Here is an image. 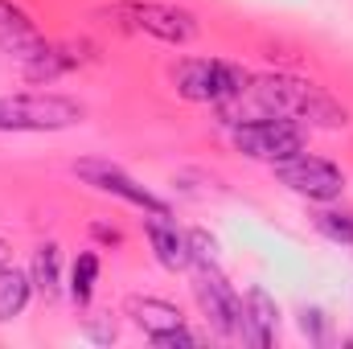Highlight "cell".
Wrapping results in <instances>:
<instances>
[{
  "mask_svg": "<svg viewBox=\"0 0 353 349\" xmlns=\"http://www.w3.org/2000/svg\"><path fill=\"white\" fill-rule=\"evenodd\" d=\"M234 148L251 161H267V165H279L296 152H304L308 136L300 123L292 119H279V115H255V119H239L234 132H230Z\"/></svg>",
  "mask_w": 353,
  "mask_h": 349,
  "instance_id": "obj_5",
  "label": "cell"
},
{
  "mask_svg": "<svg viewBox=\"0 0 353 349\" xmlns=\"http://www.w3.org/2000/svg\"><path fill=\"white\" fill-rule=\"evenodd\" d=\"M243 308H247V341H251V346H271V341H275V329H279V308H275V300L267 296L263 288H251Z\"/></svg>",
  "mask_w": 353,
  "mask_h": 349,
  "instance_id": "obj_12",
  "label": "cell"
},
{
  "mask_svg": "<svg viewBox=\"0 0 353 349\" xmlns=\"http://www.w3.org/2000/svg\"><path fill=\"white\" fill-rule=\"evenodd\" d=\"M41 46H46V37L37 33L33 17H29L25 8H17L12 0H0V50L25 62V58L37 54Z\"/></svg>",
  "mask_w": 353,
  "mask_h": 349,
  "instance_id": "obj_9",
  "label": "cell"
},
{
  "mask_svg": "<svg viewBox=\"0 0 353 349\" xmlns=\"http://www.w3.org/2000/svg\"><path fill=\"white\" fill-rule=\"evenodd\" d=\"M300 329H304L308 341L329 346V317H325L321 308H304V312H300Z\"/></svg>",
  "mask_w": 353,
  "mask_h": 349,
  "instance_id": "obj_18",
  "label": "cell"
},
{
  "mask_svg": "<svg viewBox=\"0 0 353 349\" xmlns=\"http://www.w3.org/2000/svg\"><path fill=\"white\" fill-rule=\"evenodd\" d=\"M152 346H165V349H189V346H197V333H189L185 325H173V329H161V333H152L148 337Z\"/></svg>",
  "mask_w": 353,
  "mask_h": 349,
  "instance_id": "obj_19",
  "label": "cell"
},
{
  "mask_svg": "<svg viewBox=\"0 0 353 349\" xmlns=\"http://www.w3.org/2000/svg\"><path fill=\"white\" fill-rule=\"evenodd\" d=\"M312 222H316V230H321L325 239H333L337 247H350L353 251V214H341V210H316Z\"/></svg>",
  "mask_w": 353,
  "mask_h": 349,
  "instance_id": "obj_17",
  "label": "cell"
},
{
  "mask_svg": "<svg viewBox=\"0 0 353 349\" xmlns=\"http://www.w3.org/2000/svg\"><path fill=\"white\" fill-rule=\"evenodd\" d=\"M275 177H279L292 193H300V197H308V201H333V197H341V189H345V173H341L333 161L308 157V152H296V157L279 161V165H275Z\"/></svg>",
  "mask_w": 353,
  "mask_h": 349,
  "instance_id": "obj_7",
  "label": "cell"
},
{
  "mask_svg": "<svg viewBox=\"0 0 353 349\" xmlns=\"http://www.w3.org/2000/svg\"><path fill=\"white\" fill-rule=\"evenodd\" d=\"M99 17L115 29L144 33L165 46H189L197 37V17L176 4H161V0H115V4L99 8Z\"/></svg>",
  "mask_w": 353,
  "mask_h": 349,
  "instance_id": "obj_2",
  "label": "cell"
},
{
  "mask_svg": "<svg viewBox=\"0 0 353 349\" xmlns=\"http://www.w3.org/2000/svg\"><path fill=\"white\" fill-rule=\"evenodd\" d=\"M29 296H33V279L17 267H0V321L21 317Z\"/></svg>",
  "mask_w": 353,
  "mask_h": 349,
  "instance_id": "obj_15",
  "label": "cell"
},
{
  "mask_svg": "<svg viewBox=\"0 0 353 349\" xmlns=\"http://www.w3.org/2000/svg\"><path fill=\"white\" fill-rule=\"evenodd\" d=\"M29 279H33V292H37L41 300H54V296L62 292V255H58L54 243H46V247L33 251V271H29Z\"/></svg>",
  "mask_w": 353,
  "mask_h": 349,
  "instance_id": "obj_13",
  "label": "cell"
},
{
  "mask_svg": "<svg viewBox=\"0 0 353 349\" xmlns=\"http://www.w3.org/2000/svg\"><path fill=\"white\" fill-rule=\"evenodd\" d=\"M251 74L234 62L222 58H185L173 70V87L176 94L193 99V103H210V107H230L247 94Z\"/></svg>",
  "mask_w": 353,
  "mask_h": 349,
  "instance_id": "obj_4",
  "label": "cell"
},
{
  "mask_svg": "<svg viewBox=\"0 0 353 349\" xmlns=\"http://www.w3.org/2000/svg\"><path fill=\"white\" fill-rule=\"evenodd\" d=\"M79 62H83V54L74 46H41L37 54L25 58V79L29 83H54L58 74L74 70Z\"/></svg>",
  "mask_w": 353,
  "mask_h": 349,
  "instance_id": "obj_11",
  "label": "cell"
},
{
  "mask_svg": "<svg viewBox=\"0 0 353 349\" xmlns=\"http://www.w3.org/2000/svg\"><path fill=\"white\" fill-rule=\"evenodd\" d=\"M4 259H8V247H4V243H0V267H4Z\"/></svg>",
  "mask_w": 353,
  "mask_h": 349,
  "instance_id": "obj_20",
  "label": "cell"
},
{
  "mask_svg": "<svg viewBox=\"0 0 353 349\" xmlns=\"http://www.w3.org/2000/svg\"><path fill=\"white\" fill-rule=\"evenodd\" d=\"M94 279H99V255L83 251V255L74 259V267H70V296H74V304H90Z\"/></svg>",
  "mask_w": 353,
  "mask_h": 349,
  "instance_id": "obj_16",
  "label": "cell"
},
{
  "mask_svg": "<svg viewBox=\"0 0 353 349\" xmlns=\"http://www.w3.org/2000/svg\"><path fill=\"white\" fill-rule=\"evenodd\" d=\"M74 173L83 177L90 189H99V193H111V197H119V201L152 214V218H169V201H161L152 189H144L136 177H128L119 165H111V161H79Z\"/></svg>",
  "mask_w": 353,
  "mask_h": 349,
  "instance_id": "obj_8",
  "label": "cell"
},
{
  "mask_svg": "<svg viewBox=\"0 0 353 349\" xmlns=\"http://www.w3.org/2000/svg\"><path fill=\"white\" fill-rule=\"evenodd\" d=\"M87 107L70 94L54 90H29V94H4L0 99V132H66L83 123Z\"/></svg>",
  "mask_w": 353,
  "mask_h": 349,
  "instance_id": "obj_3",
  "label": "cell"
},
{
  "mask_svg": "<svg viewBox=\"0 0 353 349\" xmlns=\"http://www.w3.org/2000/svg\"><path fill=\"white\" fill-rule=\"evenodd\" d=\"M193 292H197L201 312L210 317V325H214L222 337H230V341H247V308H243L239 292H234L214 267H201V271H197Z\"/></svg>",
  "mask_w": 353,
  "mask_h": 349,
  "instance_id": "obj_6",
  "label": "cell"
},
{
  "mask_svg": "<svg viewBox=\"0 0 353 349\" xmlns=\"http://www.w3.org/2000/svg\"><path fill=\"white\" fill-rule=\"evenodd\" d=\"M243 99H251L259 115H279L300 128H345L350 123V111L329 90H321L308 79H292V74H259L247 83Z\"/></svg>",
  "mask_w": 353,
  "mask_h": 349,
  "instance_id": "obj_1",
  "label": "cell"
},
{
  "mask_svg": "<svg viewBox=\"0 0 353 349\" xmlns=\"http://www.w3.org/2000/svg\"><path fill=\"white\" fill-rule=\"evenodd\" d=\"M128 317L152 337V333H161V329H173V325H181V312H176L169 300H152V296H136V300H128Z\"/></svg>",
  "mask_w": 353,
  "mask_h": 349,
  "instance_id": "obj_14",
  "label": "cell"
},
{
  "mask_svg": "<svg viewBox=\"0 0 353 349\" xmlns=\"http://www.w3.org/2000/svg\"><path fill=\"white\" fill-rule=\"evenodd\" d=\"M144 235H148V243H152L157 259L165 263L169 271H189V267L197 263L189 235H181L169 218H148V222H144Z\"/></svg>",
  "mask_w": 353,
  "mask_h": 349,
  "instance_id": "obj_10",
  "label": "cell"
}]
</instances>
